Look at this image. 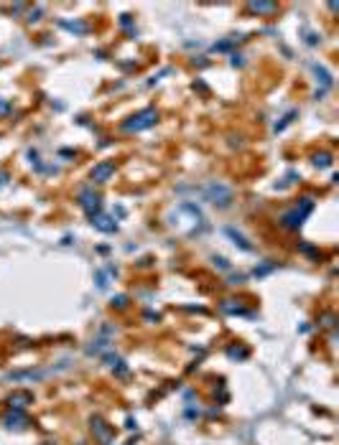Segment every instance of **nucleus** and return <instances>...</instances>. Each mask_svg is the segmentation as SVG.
Wrapping results in <instances>:
<instances>
[{
  "mask_svg": "<svg viewBox=\"0 0 339 445\" xmlns=\"http://www.w3.org/2000/svg\"><path fill=\"white\" fill-rule=\"evenodd\" d=\"M153 122H156V112H153V109H148V112L138 115L133 122H128V130H143V127H151Z\"/></svg>",
  "mask_w": 339,
  "mask_h": 445,
  "instance_id": "obj_1",
  "label": "nucleus"
},
{
  "mask_svg": "<svg viewBox=\"0 0 339 445\" xmlns=\"http://www.w3.org/2000/svg\"><path fill=\"white\" fill-rule=\"evenodd\" d=\"M113 171H115V166H113V163H102V166H97V168L92 171V178H95L97 183H102V181H108V178H110V173H113Z\"/></svg>",
  "mask_w": 339,
  "mask_h": 445,
  "instance_id": "obj_2",
  "label": "nucleus"
},
{
  "mask_svg": "<svg viewBox=\"0 0 339 445\" xmlns=\"http://www.w3.org/2000/svg\"><path fill=\"white\" fill-rule=\"evenodd\" d=\"M82 204H84V206H87V209H92V206L97 209V206H100V198H97V196H92V193H87V191H84V193H82Z\"/></svg>",
  "mask_w": 339,
  "mask_h": 445,
  "instance_id": "obj_3",
  "label": "nucleus"
}]
</instances>
